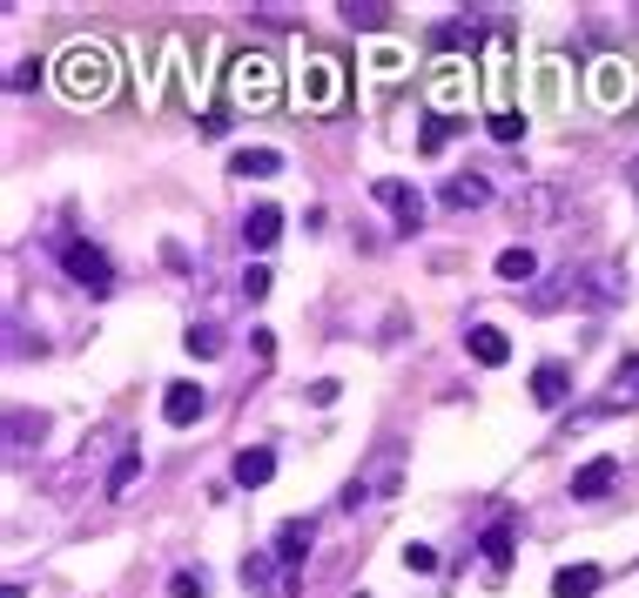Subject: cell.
Segmentation results:
<instances>
[{"label":"cell","mask_w":639,"mask_h":598,"mask_svg":"<svg viewBox=\"0 0 639 598\" xmlns=\"http://www.w3.org/2000/svg\"><path fill=\"white\" fill-rule=\"evenodd\" d=\"M54 88H61V102H108L115 95V54L102 48V41H74L61 61H54Z\"/></svg>","instance_id":"1"},{"label":"cell","mask_w":639,"mask_h":598,"mask_svg":"<svg viewBox=\"0 0 639 598\" xmlns=\"http://www.w3.org/2000/svg\"><path fill=\"white\" fill-rule=\"evenodd\" d=\"M397 478H405V451L397 444H377V458L350 478V491H344V504L357 511V504H377V497H397Z\"/></svg>","instance_id":"2"},{"label":"cell","mask_w":639,"mask_h":598,"mask_svg":"<svg viewBox=\"0 0 639 598\" xmlns=\"http://www.w3.org/2000/svg\"><path fill=\"white\" fill-rule=\"evenodd\" d=\"M61 270H67L74 290H88V296H108V290H115V263H108L95 242H82V235L61 242Z\"/></svg>","instance_id":"3"},{"label":"cell","mask_w":639,"mask_h":598,"mask_svg":"<svg viewBox=\"0 0 639 598\" xmlns=\"http://www.w3.org/2000/svg\"><path fill=\"white\" fill-rule=\"evenodd\" d=\"M229 102L270 108V102H276V61H270V54H235V67H229Z\"/></svg>","instance_id":"4"},{"label":"cell","mask_w":639,"mask_h":598,"mask_svg":"<svg viewBox=\"0 0 639 598\" xmlns=\"http://www.w3.org/2000/svg\"><path fill=\"white\" fill-rule=\"evenodd\" d=\"M337 95H344L337 61H331V54H310V61L296 67V108H331Z\"/></svg>","instance_id":"5"},{"label":"cell","mask_w":639,"mask_h":598,"mask_svg":"<svg viewBox=\"0 0 639 598\" xmlns=\"http://www.w3.org/2000/svg\"><path fill=\"white\" fill-rule=\"evenodd\" d=\"M310 538H316V525H310V518H283V525H276V545H270V552H276V565H283V578H290V591L303 585Z\"/></svg>","instance_id":"6"},{"label":"cell","mask_w":639,"mask_h":598,"mask_svg":"<svg viewBox=\"0 0 639 598\" xmlns=\"http://www.w3.org/2000/svg\"><path fill=\"white\" fill-rule=\"evenodd\" d=\"M370 196H377V202L397 216V229H418V222H425V196H418L411 182H397V176H377V182H370Z\"/></svg>","instance_id":"7"},{"label":"cell","mask_w":639,"mask_h":598,"mask_svg":"<svg viewBox=\"0 0 639 598\" xmlns=\"http://www.w3.org/2000/svg\"><path fill=\"white\" fill-rule=\"evenodd\" d=\"M464 350L485 364V370H499V364H512V336H505L499 323H471V329H464Z\"/></svg>","instance_id":"8"},{"label":"cell","mask_w":639,"mask_h":598,"mask_svg":"<svg viewBox=\"0 0 639 598\" xmlns=\"http://www.w3.org/2000/svg\"><path fill=\"white\" fill-rule=\"evenodd\" d=\"M566 397H573V370L558 364V357H545V364L532 370V403H538V410H558Z\"/></svg>","instance_id":"9"},{"label":"cell","mask_w":639,"mask_h":598,"mask_svg":"<svg viewBox=\"0 0 639 598\" xmlns=\"http://www.w3.org/2000/svg\"><path fill=\"white\" fill-rule=\"evenodd\" d=\"M202 410H209V390H202V384H169V390H163V417L176 423V431H189Z\"/></svg>","instance_id":"10"},{"label":"cell","mask_w":639,"mask_h":598,"mask_svg":"<svg viewBox=\"0 0 639 598\" xmlns=\"http://www.w3.org/2000/svg\"><path fill=\"white\" fill-rule=\"evenodd\" d=\"M632 88H639V81H632V67H626V61H599V67H593V95H599V108L632 102Z\"/></svg>","instance_id":"11"},{"label":"cell","mask_w":639,"mask_h":598,"mask_svg":"<svg viewBox=\"0 0 639 598\" xmlns=\"http://www.w3.org/2000/svg\"><path fill=\"white\" fill-rule=\"evenodd\" d=\"M438 202H444V209H458V216H464V209H485V202H492V182H485V176H471V168H464V176H444Z\"/></svg>","instance_id":"12"},{"label":"cell","mask_w":639,"mask_h":598,"mask_svg":"<svg viewBox=\"0 0 639 598\" xmlns=\"http://www.w3.org/2000/svg\"><path fill=\"white\" fill-rule=\"evenodd\" d=\"M229 176L270 182V176H283V155H276V148H235V155H229Z\"/></svg>","instance_id":"13"},{"label":"cell","mask_w":639,"mask_h":598,"mask_svg":"<svg viewBox=\"0 0 639 598\" xmlns=\"http://www.w3.org/2000/svg\"><path fill=\"white\" fill-rule=\"evenodd\" d=\"M276 235H283V209H276V202H256V209L243 216V242L263 255V249H276Z\"/></svg>","instance_id":"14"},{"label":"cell","mask_w":639,"mask_h":598,"mask_svg":"<svg viewBox=\"0 0 639 598\" xmlns=\"http://www.w3.org/2000/svg\"><path fill=\"white\" fill-rule=\"evenodd\" d=\"M235 484H243V491H256V484H270L276 478V451L270 444H250V451H235Z\"/></svg>","instance_id":"15"},{"label":"cell","mask_w":639,"mask_h":598,"mask_svg":"<svg viewBox=\"0 0 639 598\" xmlns=\"http://www.w3.org/2000/svg\"><path fill=\"white\" fill-rule=\"evenodd\" d=\"M599 585H606L599 565H558V571H552V598H593Z\"/></svg>","instance_id":"16"},{"label":"cell","mask_w":639,"mask_h":598,"mask_svg":"<svg viewBox=\"0 0 639 598\" xmlns=\"http://www.w3.org/2000/svg\"><path fill=\"white\" fill-rule=\"evenodd\" d=\"M431 95H438V108L451 115L464 95H471V74H464V61H438V74H431Z\"/></svg>","instance_id":"17"},{"label":"cell","mask_w":639,"mask_h":598,"mask_svg":"<svg viewBox=\"0 0 639 598\" xmlns=\"http://www.w3.org/2000/svg\"><path fill=\"white\" fill-rule=\"evenodd\" d=\"M612 484H619V458H593L573 471V497H606Z\"/></svg>","instance_id":"18"},{"label":"cell","mask_w":639,"mask_h":598,"mask_svg":"<svg viewBox=\"0 0 639 598\" xmlns=\"http://www.w3.org/2000/svg\"><path fill=\"white\" fill-rule=\"evenodd\" d=\"M270 558H276V552H250V565H243V585H250V591H263V598H290V585L270 571Z\"/></svg>","instance_id":"19"},{"label":"cell","mask_w":639,"mask_h":598,"mask_svg":"<svg viewBox=\"0 0 639 598\" xmlns=\"http://www.w3.org/2000/svg\"><path fill=\"white\" fill-rule=\"evenodd\" d=\"M478 552H485V565H492V571H505V565H512V518H492V525H485V538H478Z\"/></svg>","instance_id":"20"},{"label":"cell","mask_w":639,"mask_h":598,"mask_svg":"<svg viewBox=\"0 0 639 598\" xmlns=\"http://www.w3.org/2000/svg\"><path fill=\"white\" fill-rule=\"evenodd\" d=\"M538 276V255L525 249V242H512L505 255H499V283H532Z\"/></svg>","instance_id":"21"},{"label":"cell","mask_w":639,"mask_h":598,"mask_svg":"<svg viewBox=\"0 0 639 598\" xmlns=\"http://www.w3.org/2000/svg\"><path fill=\"white\" fill-rule=\"evenodd\" d=\"M350 28H364V34H377L384 21H390V8H384V0H344V8H337Z\"/></svg>","instance_id":"22"},{"label":"cell","mask_w":639,"mask_h":598,"mask_svg":"<svg viewBox=\"0 0 639 598\" xmlns=\"http://www.w3.org/2000/svg\"><path fill=\"white\" fill-rule=\"evenodd\" d=\"M626 403H639V357H632V364L612 377V397L599 403V417H606V410H626Z\"/></svg>","instance_id":"23"},{"label":"cell","mask_w":639,"mask_h":598,"mask_svg":"<svg viewBox=\"0 0 639 598\" xmlns=\"http://www.w3.org/2000/svg\"><path fill=\"white\" fill-rule=\"evenodd\" d=\"M182 344H189V357H222V329L216 323H189Z\"/></svg>","instance_id":"24"},{"label":"cell","mask_w":639,"mask_h":598,"mask_svg":"<svg viewBox=\"0 0 639 598\" xmlns=\"http://www.w3.org/2000/svg\"><path fill=\"white\" fill-rule=\"evenodd\" d=\"M135 478H142V451H122V458H115V471H108V484H102V491H108V497H122V491H128V484H135Z\"/></svg>","instance_id":"25"},{"label":"cell","mask_w":639,"mask_h":598,"mask_svg":"<svg viewBox=\"0 0 639 598\" xmlns=\"http://www.w3.org/2000/svg\"><path fill=\"white\" fill-rule=\"evenodd\" d=\"M485 128H492V141H518V135H525V115L505 108V115H485Z\"/></svg>","instance_id":"26"},{"label":"cell","mask_w":639,"mask_h":598,"mask_svg":"<svg viewBox=\"0 0 639 598\" xmlns=\"http://www.w3.org/2000/svg\"><path fill=\"white\" fill-rule=\"evenodd\" d=\"M270 290H276V276H270L263 263H250V270H243V296H250V303H263Z\"/></svg>","instance_id":"27"},{"label":"cell","mask_w":639,"mask_h":598,"mask_svg":"<svg viewBox=\"0 0 639 598\" xmlns=\"http://www.w3.org/2000/svg\"><path fill=\"white\" fill-rule=\"evenodd\" d=\"M451 135H458V122H451V115H438V122L425 128V155H438V148H444Z\"/></svg>","instance_id":"28"},{"label":"cell","mask_w":639,"mask_h":598,"mask_svg":"<svg viewBox=\"0 0 639 598\" xmlns=\"http://www.w3.org/2000/svg\"><path fill=\"white\" fill-rule=\"evenodd\" d=\"M169 598H202V571H176V578H169Z\"/></svg>","instance_id":"29"},{"label":"cell","mask_w":639,"mask_h":598,"mask_svg":"<svg viewBox=\"0 0 639 598\" xmlns=\"http://www.w3.org/2000/svg\"><path fill=\"white\" fill-rule=\"evenodd\" d=\"M370 67H377V81H390L397 67H405V54H397V48H377V54H370Z\"/></svg>","instance_id":"30"},{"label":"cell","mask_w":639,"mask_h":598,"mask_svg":"<svg viewBox=\"0 0 639 598\" xmlns=\"http://www.w3.org/2000/svg\"><path fill=\"white\" fill-rule=\"evenodd\" d=\"M405 565H411V571H438V552H431V545H405Z\"/></svg>","instance_id":"31"},{"label":"cell","mask_w":639,"mask_h":598,"mask_svg":"<svg viewBox=\"0 0 639 598\" xmlns=\"http://www.w3.org/2000/svg\"><path fill=\"white\" fill-rule=\"evenodd\" d=\"M34 81H41V61H21V67L8 74V88H34Z\"/></svg>","instance_id":"32"},{"label":"cell","mask_w":639,"mask_h":598,"mask_svg":"<svg viewBox=\"0 0 639 598\" xmlns=\"http://www.w3.org/2000/svg\"><path fill=\"white\" fill-rule=\"evenodd\" d=\"M337 390H344L337 377H324V384H310V403H337Z\"/></svg>","instance_id":"33"},{"label":"cell","mask_w":639,"mask_h":598,"mask_svg":"<svg viewBox=\"0 0 639 598\" xmlns=\"http://www.w3.org/2000/svg\"><path fill=\"white\" fill-rule=\"evenodd\" d=\"M626 176H632V189H639V161H632V168H626Z\"/></svg>","instance_id":"34"}]
</instances>
